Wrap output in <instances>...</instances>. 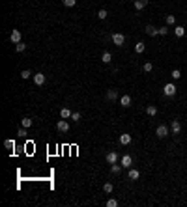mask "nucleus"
I'll return each instance as SVG.
<instances>
[{"mask_svg":"<svg viewBox=\"0 0 187 207\" xmlns=\"http://www.w3.org/2000/svg\"><path fill=\"white\" fill-rule=\"evenodd\" d=\"M163 93H165L167 97H174V95H176V84H172V82L165 84V88H163Z\"/></svg>","mask_w":187,"mask_h":207,"instance_id":"f257e3e1","label":"nucleus"},{"mask_svg":"<svg viewBox=\"0 0 187 207\" xmlns=\"http://www.w3.org/2000/svg\"><path fill=\"white\" fill-rule=\"evenodd\" d=\"M21 39H23L21 30H11V34H10V41L17 45V43H21Z\"/></svg>","mask_w":187,"mask_h":207,"instance_id":"f03ea898","label":"nucleus"},{"mask_svg":"<svg viewBox=\"0 0 187 207\" xmlns=\"http://www.w3.org/2000/svg\"><path fill=\"white\" fill-rule=\"evenodd\" d=\"M124 41H125V36H124V34H118V32L112 34V43H114L116 47H122Z\"/></svg>","mask_w":187,"mask_h":207,"instance_id":"7ed1b4c3","label":"nucleus"},{"mask_svg":"<svg viewBox=\"0 0 187 207\" xmlns=\"http://www.w3.org/2000/svg\"><path fill=\"white\" fill-rule=\"evenodd\" d=\"M56 129H58L60 133H67V131H69V123H67L66 119L62 118L60 122H56Z\"/></svg>","mask_w":187,"mask_h":207,"instance_id":"20e7f679","label":"nucleus"},{"mask_svg":"<svg viewBox=\"0 0 187 207\" xmlns=\"http://www.w3.org/2000/svg\"><path fill=\"white\" fill-rule=\"evenodd\" d=\"M155 133H157L159 138H167V136H168V127H167V125H159Z\"/></svg>","mask_w":187,"mask_h":207,"instance_id":"39448f33","label":"nucleus"},{"mask_svg":"<svg viewBox=\"0 0 187 207\" xmlns=\"http://www.w3.org/2000/svg\"><path fill=\"white\" fill-rule=\"evenodd\" d=\"M34 84H36V86H43L45 84V75L43 73H36V75H34Z\"/></svg>","mask_w":187,"mask_h":207,"instance_id":"423d86ee","label":"nucleus"},{"mask_svg":"<svg viewBox=\"0 0 187 207\" xmlns=\"http://www.w3.org/2000/svg\"><path fill=\"white\" fill-rule=\"evenodd\" d=\"M105 159H107L109 164H114V162H118V153H116V151H109Z\"/></svg>","mask_w":187,"mask_h":207,"instance_id":"0eeeda50","label":"nucleus"},{"mask_svg":"<svg viewBox=\"0 0 187 207\" xmlns=\"http://www.w3.org/2000/svg\"><path fill=\"white\" fill-rule=\"evenodd\" d=\"M120 162H122V166H124V168H131V164H133V159H131V155H124Z\"/></svg>","mask_w":187,"mask_h":207,"instance_id":"6e6552de","label":"nucleus"},{"mask_svg":"<svg viewBox=\"0 0 187 207\" xmlns=\"http://www.w3.org/2000/svg\"><path fill=\"white\" fill-rule=\"evenodd\" d=\"M170 129H172V133H174V134H180V131H182V123L178 122V119H172Z\"/></svg>","mask_w":187,"mask_h":207,"instance_id":"1a4fd4ad","label":"nucleus"},{"mask_svg":"<svg viewBox=\"0 0 187 207\" xmlns=\"http://www.w3.org/2000/svg\"><path fill=\"white\" fill-rule=\"evenodd\" d=\"M127 177H129L131 181H137V179L140 177V172L135 170V168H129V174H127Z\"/></svg>","mask_w":187,"mask_h":207,"instance_id":"9d476101","label":"nucleus"},{"mask_svg":"<svg viewBox=\"0 0 187 207\" xmlns=\"http://www.w3.org/2000/svg\"><path fill=\"white\" fill-rule=\"evenodd\" d=\"M120 105H122L124 108L131 106V95H122V97H120Z\"/></svg>","mask_w":187,"mask_h":207,"instance_id":"9b49d317","label":"nucleus"},{"mask_svg":"<svg viewBox=\"0 0 187 207\" xmlns=\"http://www.w3.org/2000/svg\"><path fill=\"white\" fill-rule=\"evenodd\" d=\"M120 144H122V146H127V144H131V134H127V133L120 134Z\"/></svg>","mask_w":187,"mask_h":207,"instance_id":"f8f14e48","label":"nucleus"},{"mask_svg":"<svg viewBox=\"0 0 187 207\" xmlns=\"http://www.w3.org/2000/svg\"><path fill=\"white\" fill-rule=\"evenodd\" d=\"M148 6V0H135V10H144V8Z\"/></svg>","mask_w":187,"mask_h":207,"instance_id":"ddd939ff","label":"nucleus"},{"mask_svg":"<svg viewBox=\"0 0 187 207\" xmlns=\"http://www.w3.org/2000/svg\"><path fill=\"white\" fill-rule=\"evenodd\" d=\"M107 99L109 101H116L118 99V90H107Z\"/></svg>","mask_w":187,"mask_h":207,"instance_id":"4468645a","label":"nucleus"},{"mask_svg":"<svg viewBox=\"0 0 187 207\" xmlns=\"http://www.w3.org/2000/svg\"><path fill=\"white\" fill-rule=\"evenodd\" d=\"M146 34L148 36H159V32L155 26H152V24H146Z\"/></svg>","mask_w":187,"mask_h":207,"instance_id":"2eb2a0df","label":"nucleus"},{"mask_svg":"<svg viewBox=\"0 0 187 207\" xmlns=\"http://www.w3.org/2000/svg\"><path fill=\"white\" fill-rule=\"evenodd\" d=\"M101 62H103V64H110V62H112V54H110V52H103V54H101Z\"/></svg>","mask_w":187,"mask_h":207,"instance_id":"dca6fc26","label":"nucleus"},{"mask_svg":"<svg viewBox=\"0 0 187 207\" xmlns=\"http://www.w3.org/2000/svg\"><path fill=\"white\" fill-rule=\"evenodd\" d=\"M174 34H176V38H183V36H185V28L178 24V26L174 28Z\"/></svg>","mask_w":187,"mask_h":207,"instance_id":"f3484780","label":"nucleus"},{"mask_svg":"<svg viewBox=\"0 0 187 207\" xmlns=\"http://www.w3.org/2000/svg\"><path fill=\"white\" fill-rule=\"evenodd\" d=\"M146 114H148V116H155V114H157V106H155V105H148V106H146Z\"/></svg>","mask_w":187,"mask_h":207,"instance_id":"a211bd4d","label":"nucleus"},{"mask_svg":"<svg viewBox=\"0 0 187 207\" xmlns=\"http://www.w3.org/2000/svg\"><path fill=\"white\" fill-rule=\"evenodd\" d=\"M122 168H124V166H122V164H116V162H114V164H110V172H112V174H116V176L122 172Z\"/></svg>","mask_w":187,"mask_h":207,"instance_id":"6ab92c4d","label":"nucleus"},{"mask_svg":"<svg viewBox=\"0 0 187 207\" xmlns=\"http://www.w3.org/2000/svg\"><path fill=\"white\" fill-rule=\"evenodd\" d=\"M4 148H6V149H10V151H11V149L15 148V142L11 140V138H8V140H4Z\"/></svg>","mask_w":187,"mask_h":207,"instance_id":"aec40b11","label":"nucleus"},{"mask_svg":"<svg viewBox=\"0 0 187 207\" xmlns=\"http://www.w3.org/2000/svg\"><path fill=\"white\" fill-rule=\"evenodd\" d=\"M60 118H64V119L71 118V110H69V108H62V110H60Z\"/></svg>","mask_w":187,"mask_h":207,"instance_id":"412c9836","label":"nucleus"},{"mask_svg":"<svg viewBox=\"0 0 187 207\" xmlns=\"http://www.w3.org/2000/svg\"><path fill=\"white\" fill-rule=\"evenodd\" d=\"M135 50H137V52L140 54V52H144V50H146V45H144V43H142V41H139V43H137V45H135Z\"/></svg>","mask_w":187,"mask_h":207,"instance_id":"4be33fe9","label":"nucleus"},{"mask_svg":"<svg viewBox=\"0 0 187 207\" xmlns=\"http://www.w3.org/2000/svg\"><path fill=\"white\" fill-rule=\"evenodd\" d=\"M15 49H17V52H24V50H26V43H17V45H15Z\"/></svg>","mask_w":187,"mask_h":207,"instance_id":"5701e85b","label":"nucleus"},{"mask_svg":"<svg viewBox=\"0 0 187 207\" xmlns=\"http://www.w3.org/2000/svg\"><path fill=\"white\" fill-rule=\"evenodd\" d=\"M21 125H23L24 129H28V127L32 125V119H30V118H23V119H21Z\"/></svg>","mask_w":187,"mask_h":207,"instance_id":"b1692460","label":"nucleus"},{"mask_svg":"<svg viewBox=\"0 0 187 207\" xmlns=\"http://www.w3.org/2000/svg\"><path fill=\"white\" fill-rule=\"evenodd\" d=\"M32 76V71H28V69H24V71H21V79H24V80H28Z\"/></svg>","mask_w":187,"mask_h":207,"instance_id":"393cba45","label":"nucleus"},{"mask_svg":"<svg viewBox=\"0 0 187 207\" xmlns=\"http://www.w3.org/2000/svg\"><path fill=\"white\" fill-rule=\"evenodd\" d=\"M170 76H172L174 80H178V79H180V76H182V71H180V69H174V71L170 73Z\"/></svg>","mask_w":187,"mask_h":207,"instance_id":"a878e982","label":"nucleus"},{"mask_svg":"<svg viewBox=\"0 0 187 207\" xmlns=\"http://www.w3.org/2000/svg\"><path fill=\"white\" fill-rule=\"evenodd\" d=\"M97 17H99V19H101V21H103V19H107V17H109V13H107V10H99V11H97Z\"/></svg>","mask_w":187,"mask_h":207,"instance_id":"bb28decb","label":"nucleus"},{"mask_svg":"<svg viewBox=\"0 0 187 207\" xmlns=\"http://www.w3.org/2000/svg\"><path fill=\"white\" fill-rule=\"evenodd\" d=\"M103 192H105V194H110V192H112V185L105 183V185H103Z\"/></svg>","mask_w":187,"mask_h":207,"instance_id":"cd10ccee","label":"nucleus"},{"mask_svg":"<svg viewBox=\"0 0 187 207\" xmlns=\"http://www.w3.org/2000/svg\"><path fill=\"white\" fill-rule=\"evenodd\" d=\"M118 205V200H116V198H110V200L107 202V207H116Z\"/></svg>","mask_w":187,"mask_h":207,"instance_id":"c85d7f7f","label":"nucleus"},{"mask_svg":"<svg viewBox=\"0 0 187 207\" xmlns=\"http://www.w3.org/2000/svg\"><path fill=\"white\" fill-rule=\"evenodd\" d=\"M75 4H77V0H64V6L66 8H73Z\"/></svg>","mask_w":187,"mask_h":207,"instance_id":"c756f323","label":"nucleus"},{"mask_svg":"<svg viewBox=\"0 0 187 207\" xmlns=\"http://www.w3.org/2000/svg\"><path fill=\"white\" fill-rule=\"evenodd\" d=\"M167 24H176V17L174 15H167Z\"/></svg>","mask_w":187,"mask_h":207,"instance_id":"7c9ffc66","label":"nucleus"},{"mask_svg":"<svg viewBox=\"0 0 187 207\" xmlns=\"http://www.w3.org/2000/svg\"><path fill=\"white\" fill-rule=\"evenodd\" d=\"M142 69H144V71H146V73H150V71H152V69H154V65H152L150 62H146V64H144V65H142Z\"/></svg>","mask_w":187,"mask_h":207,"instance_id":"2f4dec72","label":"nucleus"},{"mask_svg":"<svg viewBox=\"0 0 187 207\" xmlns=\"http://www.w3.org/2000/svg\"><path fill=\"white\" fill-rule=\"evenodd\" d=\"M157 32H159V36H167L168 28H167V26H161V28H157Z\"/></svg>","mask_w":187,"mask_h":207,"instance_id":"473e14b6","label":"nucleus"},{"mask_svg":"<svg viewBox=\"0 0 187 207\" xmlns=\"http://www.w3.org/2000/svg\"><path fill=\"white\" fill-rule=\"evenodd\" d=\"M71 119H73V122H81V114H79V112H73V114H71Z\"/></svg>","mask_w":187,"mask_h":207,"instance_id":"72a5a7b5","label":"nucleus"},{"mask_svg":"<svg viewBox=\"0 0 187 207\" xmlns=\"http://www.w3.org/2000/svg\"><path fill=\"white\" fill-rule=\"evenodd\" d=\"M17 134H19V136H26V129H24V127H21L19 131H17Z\"/></svg>","mask_w":187,"mask_h":207,"instance_id":"f704fd0d","label":"nucleus"}]
</instances>
